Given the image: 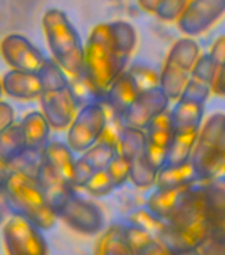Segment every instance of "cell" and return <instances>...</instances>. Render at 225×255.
Listing matches in <instances>:
<instances>
[{"instance_id":"obj_1","label":"cell","mask_w":225,"mask_h":255,"mask_svg":"<svg viewBox=\"0 0 225 255\" xmlns=\"http://www.w3.org/2000/svg\"><path fill=\"white\" fill-rule=\"evenodd\" d=\"M138 44V33L126 20L97 24L85 43L82 81L91 99L102 100L110 85L126 71Z\"/></svg>"},{"instance_id":"obj_2","label":"cell","mask_w":225,"mask_h":255,"mask_svg":"<svg viewBox=\"0 0 225 255\" xmlns=\"http://www.w3.org/2000/svg\"><path fill=\"white\" fill-rule=\"evenodd\" d=\"M41 28L51 59L71 81L82 80L85 43L67 12L60 8L47 9L41 17Z\"/></svg>"},{"instance_id":"obj_3","label":"cell","mask_w":225,"mask_h":255,"mask_svg":"<svg viewBox=\"0 0 225 255\" xmlns=\"http://www.w3.org/2000/svg\"><path fill=\"white\" fill-rule=\"evenodd\" d=\"M5 206L12 214L20 215L41 231L53 229L57 222L53 207L41 190L35 175L13 167L3 191Z\"/></svg>"},{"instance_id":"obj_4","label":"cell","mask_w":225,"mask_h":255,"mask_svg":"<svg viewBox=\"0 0 225 255\" xmlns=\"http://www.w3.org/2000/svg\"><path fill=\"white\" fill-rule=\"evenodd\" d=\"M39 75L41 80L40 112L47 119L52 130H67L79 108L75 87L52 59H47Z\"/></svg>"},{"instance_id":"obj_5","label":"cell","mask_w":225,"mask_h":255,"mask_svg":"<svg viewBox=\"0 0 225 255\" xmlns=\"http://www.w3.org/2000/svg\"><path fill=\"white\" fill-rule=\"evenodd\" d=\"M224 135L225 113H214L202 124L191 154L200 181H216L222 177Z\"/></svg>"},{"instance_id":"obj_6","label":"cell","mask_w":225,"mask_h":255,"mask_svg":"<svg viewBox=\"0 0 225 255\" xmlns=\"http://www.w3.org/2000/svg\"><path fill=\"white\" fill-rule=\"evenodd\" d=\"M110 119V112L101 100H89L79 105L67 128L65 142L75 154H81L101 138Z\"/></svg>"},{"instance_id":"obj_7","label":"cell","mask_w":225,"mask_h":255,"mask_svg":"<svg viewBox=\"0 0 225 255\" xmlns=\"http://www.w3.org/2000/svg\"><path fill=\"white\" fill-rule=\"evenodd\" d=\"M121 127L122 125L118 120L110 119L101 138L90 149L77 157L72 181V186L75 187V190H82L87 181L97 171L105 169L118 153Z\"/></svg>"},{"instance_id":"obj_8","label":"cell","mask_w":225,"mask_h":255,"mask_svg":"<svg viewBox=\"0 0 225 255\" xmlns=\"http://www.w3.org/2000/svg\"><path fill=\"white\" fill-rule=\"evenodd\" d=\"M146 134L142 129L122 127L119 130L118 151L130 162V181L138 189H149L156 182V170L146 157Z\"/></svg>"},{"instance_id":"obj_9","label":"cell","mask_w":225,"mask_h":255,"mask_svg":"<svg viewBox=\"0 0 225 255\" xmlns=\"http://www.w3.org/2000/svg\"><path fill=\"white\" fill-rule=\"evenodd\" d=\"M57 219H61L75 233L99 234L105 227V215L97 203L83 198L78 191H72L55 206Z\"/></svg>"},{"instance_id":"obj_10","label":"cell","mask_w":225,"mask_h":255,"mask_svg":"<svg viewBox=\"0 0 225 255\" xmlns=\"http://www.w3.org/2000/svg\"><path fill=\"white\" fill-rule=\"evenodd\" d=\"M39 227L12 214L3 226V242L8 255H48L47 239Z\"/></svg>"},{"instance_id":"obj_11","label":"cell","mask_w":225,"mask_h":255,"mask_svg":"<svg viewBox=\"0 0 225 255\" xmlns=\"http://www.w3.org/2000/svg\"><path fill=\"white\" fill-rule=\"evenodd\" d=\"M0 56L9 69L39 73L47 56L27 36L8 33L0 40Z\"/></svg>"},{"instance_id":"obj_12","label":"cell","mask_w":225,"mask_h":255,"mask_svg":"<svg viewBox=\"0 0 225 255\" xmlns=\"http://www.w3.org/2000/svg\"><path fill=\"white\" fill-rule=\"evenodd\" d=\"M225 13V0H190L178 19L179 31L195 37L203 35Z\"/></svg>"},{"instance_id":"obj_13","label":"cell","mask_w":225,"mask_h":255,"mask_svg":"<svg viewBox=\"0 0 225 255\" xmlns=\"http://www.w3.org/2000/svg\"><path fill=\"white\" fill-rule=\"evenodd\" d=\"M170 100L159 88L141 92L119 119L121 125L145 130L152 120L170 108Z\"/></svg>"},{"instance_id":"obj_14","label":"cell","mask_w":225,"mask_h":255,"mask_svg":"<svg viewBox=\"0 0 225 255\" xmlns=\"http://www.w3.org/2000/svg\"><path fill=\"white\" fill-rule=\"evenodd\" d=\"M145 134H146L145 151L147 159L156 170H159L166 165L168 147L175 134L170 108L156 116L149 124V127L145 129Z\"/></svg>"},{"instance_id":"obj_15","label":"cell","mask_w":225,"mask_h":255,"mask_svg":"<svg viewBox=\"0 0 225 255\" xmlns=\"http://www.w3.org/2000/svg\"><path fill=\"white\" fill-rule=\"evenodd\" d=\"M20 129L25 142V155L40 159L51 141L52 128L40 111H31L20 120Z\"/></svg>"},{"instance_id":"obj_16","label":"cell","mask_w":225,"mask_h":255,"mask_svg":"<svg viewBox=\"0 0 225 255\" xmlns=\"http://www.w3.org/2000/svg\"><path fill=\"white\" fill-rule=\"evenodd\" d=\"M3 95L19 101L39 100L41 80L39 73L9 69L0 79Z\"/></svg>"},{"instance_id":"obj_17","label":"cell","mask_w":225,"mask_h":255,"mask_svg":"<svg viewBox=\"0 0 225 255\" xmlns=\"http://www.w3.org/2000/svg\"><path fill=\"white\" fill-rule=\"evenodd\" d=\"M138 88L126 69L114 83L111 84L110 88L107 89L106 95L101 101L106 105L111 117L119 121L121 116L129 109L131 104L134 103V100L138 97Z\"/></svg>"},{"instance_id":"obj_18","label":"cell","mask_w":225,"mask_h":255,"mask_svg":"<svg viewBox=\"0 0 225 255\" xmlns=\"http://www.w3.org/2000/svg\"><path fill=\"white\" fill-rule=\"evenodd\" d=\"M41 158L56 174L72 185L75 166V153L64 141H49Z\"/></svg>"},{"instance_id":"obj_19","label":"cell","mask_w":225,"mask_h":255,"mask_svg":"<svg viewBox=\"0 0 225 255\" xmlns=\"http://www.w3.org/2000/svg\"><path fill=\"white\" fill-rule=\"evenodd\" d=\"M194 186V185H192ZM188 187H176V189H158L149 195L146 201V209L150 213L162 219L164 222H168L171 217L178 210L179 205L182 203L184 195H186Z\"/></svg>"},{"instance_id":"obj_20","label":"cell","mask_w":225,"mask_h":255,"mask_svg":"<svg viewBox=\"0 0 225 255\" xmlns=\"http://www.w3.org/2000/svg\"><path fill=\"white\" fill-rule=\"evenodd\" d=\"M93 255H135L127 238L126 226L114 223L107 227L99 237Z\"/></svg>"},{"instance_id":"obj_21","label":"cell","mask_w":225,"mask_h":255,"mask_svg":"<svg viewBox=\"0 0 225 255\" xmlns=\"http://www.w3.org/2000/svg\"><path fill=\"white\" fill-rule=\"evenodd\" d=\"M198 171L191 162L182 165H164L159 169L156 175L155 187L158 189H176V187H188L199 182Z\"/></svg>"},{"instance_id":"obj_22","label":"cell","mask_w":225,"mask_h":255,"mask_svg":"<svg viewBox=\"0 0 225 255\" xmlns=\"http://www.w3.org/2000/svg\"><path fill=\"white\" fill-rule=\"evenodd\" d=\"M202 53V48L198 41L194 37L184 36L172 44L166 57V63L172 64L174 67L191 73V69L194 68Z\"/></svg>"},{"instance_id":"obj_23","label":"cell","mask_w":225,"mask_h":255,"mask_svg":"<svg viewBox=\"0 0 225 255\" xmlns=\"http://www.w3.org/2000/svg\"><path fill=\"white\" fill-rule=\"evenodd\" d=\"M204 107L200 104L175 101L171 109L175 131H198L200 130L204 119Z\"/></svg>"},{"instance_id":"obj_24","label":"cell","mask_w":225,"mask_h":255,"mask_svg":"<svg viewBox=\"0 0 225 255\" xmlns=\"http://www.w3.org/2000/svg\"><path fill=\"white\" fill-rule=\"evenodd\" d=\"M125 226H126L127 238L130 241L135 255H174L170 247H167L164 243L154 238L142 229L129 223Z\"/></svg>"},{"instance_id":"obj_25","label":"cell","mask_w":225,"mask_h":255,"mask_svg":"<svg viewBox=\"0 0 225 255\" xmlns=\"http://www.w3.org/2000/svg\"><path fill=\"white\" fill-rule=\"evenodd\" d=\"M190 79V72L182 71V69L174 67L172 64L164 61L163 68L160 69L159 87L170 101H178Z\"/></svg>"},{"instance_id":"obj_26","label":"cell","mask_w":225,"mask_h":255,"mask_svg":"<svg viewBox=\"0 0 225 255\" xmlns=\"http://www.w3.org/2000/svg\"><path fill=\"white\" fill-rule=\"evenodd\" d=\"M25 154V142L19 123L12 124L0 133V158L5 162L16 163Z\"/></svg>"},{"instance_id":"obj_27","label":"cell","mask_w":225,"mask_h":255,"mask_svg":"<svg viewBox=\"0 0 225 255\" xmlns=\"http://www.w3.org/2000/svg\"><path fill=\"white\" fill-rule=\"evenodd\" d=\"M198 131H175L167 154L166 165H182L188 162L198 139Z\"/></svg>"},{"instance_id":"obj_28","label":"cell","mask_w":225,"mask_h":255,"mask_svg":"<svg viewBox=\"0 0 225 255\" xmlns=\"http://www.w3.org/2000/svg\"><path fill=\"white\" fill-rule=\"evenodd\" d=\"M127 72L134 80L135 85L141 92L150 91L154 88H159L160 83V72L147 63H135L127 67Z\"/></svg>"},{"instance_id":"obj_29","label":"cell","mask_w":225,"mask_h":255,"mask_svg":"<svg viewBox=\"0 0 225 255\" xmlns=\"http://www.w3.org/2000/svg\"><path fill=\"white\" fill-rule=\"evenodd\" d=\"M86 194L95 197V198H102L110 195L113 191L117 190L110 174L107 173L106 167L102 170H98L89 181L82 189Z\"/></svg>"},{"instance_id":"obj_30","label":"cell","mask_w":225,"mask_h":255,"mask_svg":"<svg viewBox=\"0 0 225 255\" xmlns=\"http://www.w3.org/2000/svg\"><path fill=\"white\" fill-rule=\"evenodd\" d=\"M211 95H212V89H211L210 84L203 83L200 80L191 77L179 100L180 101H187V103L206 105Z\"/></svg>"},{"instance_id":"obj_31","label":"cell","mask_w":225,"mask_h":255,"mask_svg":"<svg viewBox=\"0 0 225 255\" xmlns=\"http://www.w3.org/2000/svg\"><path fill=\"white\" fill-rule=\"evenodd\" d=\"M107 173L110 174L113 182L117 189H121L129 182V175H130V162L129 159L121 153H117L115 157L110 161L106 166Z\"/></svg>"},{"instance_id":"obj_32","label":"cell","mask_w":225,"mask_h":255,"mask_svg":"<svg viewBox=\"0 0 225 255\" xmlns=\"http://www.w3.org/2000/svg\"><path fill=\"white\" fill-rule=\"evenodd\" d=\"M216 69H218V67H216V64L212 60L210 53H202L198 61L195 63L194 68L191 69V77L212 85L215 75H216Z\"/></svg>"},{"instance_id":"obj_33","label":"cell","mask_w":225,"mask_h":255,"mask_svg":"<svg viewBox=\"0 0 225 255\" xmlns=\"http://www.w3.org/2000/svg\"><path fill=\"white\" fill-rule=\"evenodd\" d=\"M190 0H162L154 15L162 21H178Z\"/></svg>"},{"instance_id":"obj_34","label":"cell","mask_w":225,"mask_h":255,"mask_svg":"<svg viewBox=\"0 0 225 255\" xmlns=\"http://www.w3.org/2000/svg\"><path fill=\"white\" fill-rule=\"evenodd\" d=\"M15 117V109L11 104L0 100V133L16 123Z\"/></svg>"},{"instance_id":"obj_35","label":"cell","mask_w":225,"mask_h":255,"mask_svg":"<svg viewBox=\"0 0 225 255\" xmlns=\"http://www.w3.org/2000/svg\"><path fill=\"white\" fill-rule=\"evenodd\" d=\"M212 57V60L216 64V67H223L225 65V33L220 35L215 43L211 47V51L208 52Z\"/></svg>"},{"instance_id":"obj_36","label":"cell","mask_w":225,"mask_h":255,"mask_svg":"<svg viewBox=\"0 0 225 255\" xmlns=\"http://www.w3.org/2000/svg\"><path fill=\"white\" fill-rule=\"evenodd\" d=\"M12 165L11 163L5 162L4 159L0 158V195H3L4 187H5V183L8 181V177L11 174L12 171Z\"/></svg>"},{"instance_id":"obj_37","label":"cell","mask_w":225,"mask_h":255,"mask_svg":"<svg viewBox=\"0 0 225 255\" xmlns=\"http://www.w3.org/2000/svg\"><path fill=\"white\" fill-rule=\"evenodd\" d=\"M160 3H162V0H138V4L141 5V8L143 11L149 12V13H154Z\"/></svg>"},{"instance_id":"obj_38","label":"cell","mask_w":225,"mask_h":255,"mask_svg":"<svg viewBox=\"0 0 225 255\" xmlns=\"http://www.w3.org/2000/svg\"><path fill=\"white\" fill-rule=\"evenodd\" d=\"M216 181H225V135H224V155H223L222 177H220V179H216Z\"/></svg>"},{"instance_id":"obj_39","label":"cell","mask_w":225,"mask_h":255,"mask_svg":"<svg viewBox=\"0 0 225 255\" xmlns=\"http://www.w3.org/2000/svg\"><path fill=\"white\" fill-rule=\"evenodd\" d=\"M1 96H3V89H1V81H0V100H1Z\"/></svg>"},{"instance_id":"obj_40","label":"cell","mask_w":225,"mask_h":255,"mask_svg":"<svg viewBox=\"0 0 225 255\" xmlns=\"http://www.w3.org/2000/svg\"><path fill=\"white\" fill-rule=\"evenodd\" d=\"M0 218H1V217H0Z\"/></svg>"}]
</instances>
